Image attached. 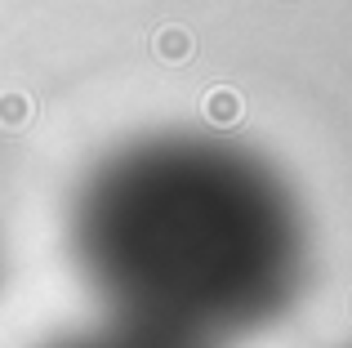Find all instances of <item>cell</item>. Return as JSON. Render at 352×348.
Instances as JSON below:
<instances>
[{"mask_svg":"<svg viewBox=\"0 0 352 348\" xmlns=\"http://www.w3.org/2000/svg\"><path fill=\"white\" fill-rule=\"evenodd\" d=\"M63 250L103 322L179 348H236L308 295L312 219L254 143L161 125L80 170Z\"/></svg>","mask_w":352,"mask_h":348,"instance_id":"cell-1","label":"cell"},{"mask_svg":"<svg viewBox=\"0 0 352 348\" xmlns=\"http://www.w3.org/2000/svg\"><path fill=\"white\" fill-rule=\"evenodd\" d=\"M0 281H5V241H0Z\"/></svg>","mask_w":352,"mask_h":348,"instance_id":"cell-3","label":"cell"},{"mask_svg":"<svg viewBox=\"0 0 352 348\" xmlns=\"http://www.w3.org/2000/svg\"><path fill=\"white\" fill-rule=\"evenodd\" d=\"M45 348H179V344H165V340H152V335L125 331V326L98 322V326H89V331L58 335V340H50Z\"/></svg>","mask_w":352,"mask_h":348,"instance_id":"cell-2","label":"cell"}]
</instances>
